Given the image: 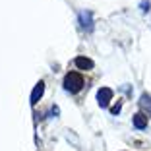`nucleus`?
Wrapping results in <instances>:
<instances>
[{
    "mask_svg": "<svg viewBox=\"0 0 151 151\" xmlns=\"http://www.w3.org/2000/svg\"><path fill=\"white\" fill-rule=\"evenodd\" d=\"M134 124H136V128H145V126H147V116L142 114V112L136 114V116H134Z\"/></svg>",
    "mask_w": 151,
    "mask_h": 151,
    "instance_id": "3",
    "label": "nucleus"
},
{
    "mask_svg": "<svg viewBox=\"0 0 151 151\" xmlns=\"http://www.w3.org/2000/svg\"><path fill=\"white\" fill-rule=\"evenodd\" d=\"M64 87H66L68 91H72V93H78V91L83 87V76L78 74V72L66 74V78H64Z\"/></svg>",
    "mask_w": 151,
    "mask_h": 151,
    "instance_id": "1",
    "label": "nucleus"
},
{
    "mask_svg": "<svg viewBox=\"0 0 151 151\" xmlns=\"http://www.w3.org/2000/svg\"><path fill=\"white\" fill-rule=\"evenodd\" d=\"M41 93H43V81L37 83L35 91H33V97H31V103H37V97H41Z\"/></svg>",
    "mask_w": 151,
    "mask_h": 151,
    "instance_id": "5",
    "label": "nucleus"
},
{
    "mask_svg": "<svg viewBox=\"0 0 151 151\" xmlns=\"http://www.w3.org/2000/svg\"><path fill=\"white\" fill-rule=\"evenodd\" d=\"M76 66H80V68H93V62L89 60V58H83V56H80V58H76Z\"/></svg>",
    "mask_w": 151,
    "mask_h": 151,
    "instance_id": "4",
    "label": "nucleus"
},
{
    "mask_svg": "<svg viewBox=\"0 0 151 151\" xmlns=\"http://www.w3.org/2000/svg\"><path fill=\"white\" fill-rule=\"evenodd\" d=\"M112 99V91L111 89H107V87H103L101 91H99V103H101L103 107H107V103Z\"/></svg>",
    "mask_w": 151,
    "mask_h": 151,
    "instance_id": "2",
    "label": "nucleus"
}]
</instances>
